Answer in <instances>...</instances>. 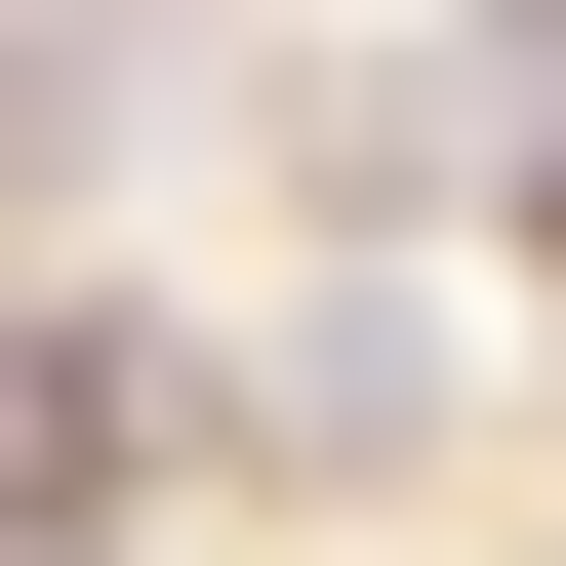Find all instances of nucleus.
<instances>
[{
    "label": "nucleus",
    "mask_w": 566,
    "mask_h": 566,
    "mask_svg": "<svg viewBox=\"0 0 566 566\" xmlns=\"http://www.w3.org/2000/svg\"><path fill=\"white\" fill-rule=\"evenodd\" d=\"M526 324H566V122H526Z\"/></svg>",
    "instance_id": "obj_1"
}]
</instances>
